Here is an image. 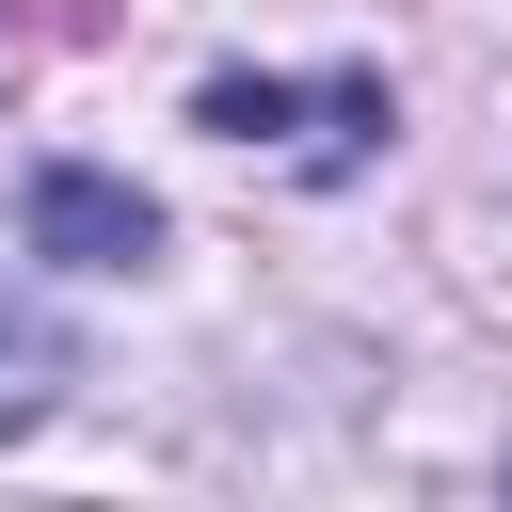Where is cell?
I'll return each instance as SVG.
<instances>
[{
  "label": "cell",
  "instance_id": "6da1fadb",
  "mask_svg": "<svg viewBox=\"0 0 512 512\" xmlns=\"http://www.w3.org/2000/svg\"><path fill=\"white\" fill-rule=\"evenodd\" d=\"M16 240H32L48 272H144V256H160V208H144L128 176H96V160H32Z\"/></svg>",
  "mask_w": 512,
  "mask_h": 512
},
{
  "label": "cell",
  "instance_id": "7a4b0ae2",
  "mask_svg": "<svg viewBox=\"0 0 512 512\" xmlns=\"http://www.w3.org/2000/svg\"><path fill=\"white\" fill-rule=\"evenodd\" d=\"M48 400H64V336H48L32 304H0V448H16Z\"/></svg>",
  "mask_w": 512,
  "mask_h": 512
},
{
  "label": "cell",
  "instance_id": "3957f363",
  "mask_svg": "<svg viewBox=\"0 0 512 512\" xmlns=\"http://www.w3.org/2000/svg\"><path fill=\"white\" fill-rule=\"evenodd\" d=\"M304 112H320L304 80H208V96H192V128H224V144H256V128H304Z\"/></svg>",
  "mask_w": 512,
  "mask_h": 512
}]
</instances>
